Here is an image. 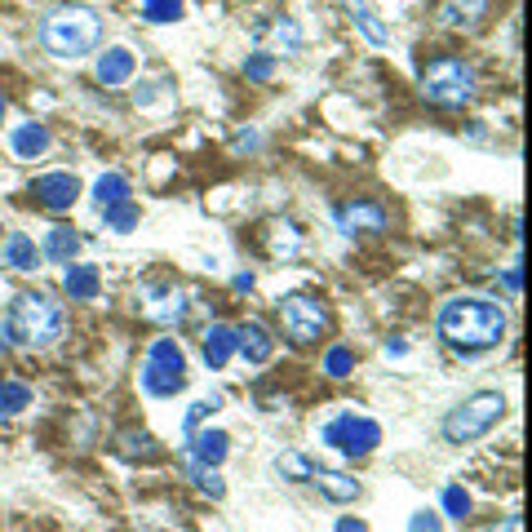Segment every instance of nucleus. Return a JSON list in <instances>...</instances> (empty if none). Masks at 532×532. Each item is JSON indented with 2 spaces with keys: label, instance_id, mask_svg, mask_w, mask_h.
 I'll list each match as a JSON object with an SVG mask.
<instances>
[{
  "label": "nucleus",
  "instance_id": "obj_1",
  "mask_svg": "<svg viewBox=\"0 0 532 532\" xmlns=\"http://www.w3.org/2000/svg\"><path fill=\"white\" fill-rule=\"evenodd\" d=\"M439 337H444L453 351L462 355H479L493 351V346L506 337V311L488 298H448L439 306Z\"/></svg>",
  "mask_w": 532,
  "mask_h": 532
},
{
  "label": "nucleus",
  "instance_id": "obj_6",
  "mask_svg": "<svg viewBox=\"0 0 532 532\" xmlns=\"http://www.w3.org/2000/svg\"><path fill=\"white\" fill-rule=\"evenodd\" d=\"M501 413H506V399H501L497 391L470 395L444 417V439H448V444H470V439L493 431V426L501 422Z\"/></svg>",
  "mask_w": 532,
  "mask_h": 532
},
{
  "label": "nucleus",
  "instance_id": "obj_28",
  "mask_svg": "<svg viewBox=\"0 0 532 532\" xmlns=\"http://www.w3.org/2000/svg\"><path fill=\"white\" fill-rule=\"evenodd\" d=\"M138 9L147 23H178L187 14V0H138Z\"/></svg>",
  "mask_w": 532,
  "mask_h": 532
},
{
  "label": "nucleus",
  "instance_id": "obj_42",
  "mask_svg": "<svg viewBox=\"0 0 532 532\" xmlns=\"http://www.w3.org/2000/svg\"><path fill=\"white\" fill-rule=\"evenodd\" d=\"M0 120H5V94H0Z\"/></svg>",
  "mask_w": 532,
  "mask_h": 532
},
{
  "label": "nucleus",
  "instance_id": "obj_14",
  "mask_svg": "<svg viewBox=\"0 0 532 532\" xmlns=\"http://www.w3.org/2000/svg\"><path fill=\"white\" fill-rule=\"evenodd\" d=\"M235 351H240L249 364H266V360H271V351H275V342H271V333H266L258 320H244L240 329H235Z\"/></svg>",
  "mask_w": 532,
  "mask_h": 532
},
{
  "label": "nucleus",
  "instance_id": "obj_24",
  "mask_svg": "<svg viewBox=\"0 0 532 532\" xmlns=\"http://www.w3.org/2000/svg\"><path fill=\"white\" fill-rule=\"evenodd\" d=\"M120 200H129V178L125 173H102V178L94 182V204L98 209H107V204H120Z\"/></svg>",
  "mask_w": 532,
  "mask_h": 532
},
{
  "label": "nucleus",
  "instance_id": "obj_7",
  "mask_svg": "<svg viewBox=\"0 0 532 532\" xmlns=\"http://www.w3.org/2000/svg\"><path fill=\"white\" fill-rule=\"evenodd\" d=\"M280 329L293 346H311L329 333V306L315 293H289L280 298Z\"/></svg>",
  "mask_w": 532,
  "mask_h": 532
},
{
  "label": "nucleus",
  "instance_id": "obj_36",
  "mask_svg": "<svg viewBox=\"0 0 532 532\" xmlns=\"http://www.w3.org/2000/svg\"><path fill=\"white\" fill-rule=\"evenodd\" d=\"M408 532H439V515H431V510H417V515L408 519Z\"/></svg>",
  "mask_w": 532,
  "mask_h": 532
},
{
  "label": "nucleus",
  "instance_id": "obj_22",
  "mask_svg": "<svg viewBox=\"0 0 532 532\" xmlns=\"http://www.w3.org/2000/svg\"><path fill=\"white\" fill-rule=\"evenodd\" d=\"M76 253H80V235L76 231H71V227H49L45 244H40V258L67 266V262H76Z\"/></svg>",
  "mask_w": 532,
  "mask_h": 532
},
{
  "label": "nucleus",
  "instance_id": "obj_29",
  "mask_svg": "<svg viewBox=\"0 0 532 532\" xmlns=\"http://www.w3.org/2000/svg\"><path fill=\"white\" fill-rule=\"evenodd\" d=\"M346 5H351V14H355V27H360V32L373 40V45H386V40H391V32L377 23V14L364 5V0H346Z\"/></svg>",
  "mask_w": 532,
  "mask_h": 532
},
{
  "label": "nucleus",
  "instance_id": "obj_31",
  "mask_svg": "<svg viewBox=\"0 0 532 532\" xmlns=\"http://www.w3.org/2000/svg\"><path fill=\"white\" fill-rule=\"evenodd\" d=\"M439 506H444V515L453 519V524H466V519H470V493H466V488H457V484L444 488Z\"/></svg>",
  "mask_w": 532,
  "mask_h": 532
},
{
  "label": "nucleus",
  "instance_id": "obj_2",
  "mask_svg": "<svg viewBox=\"0 0 532 532\" xmlns=\"http://www.w3.org/2000/svg\"><path fill=\"white\" fill-rule=\"evenodd\" d=\"M102 40V18L89 5H58L40 23V45L54 58H85L94 54Z\"/></svg>",
  "mask_w": 532,
  "mask_h": 532
},
{
  "label": "nucleus",
  "instance_id": "obj_32",
  "mask_svg": "<svg viewBox=\"0 0 532 532\" xmlns=\"http://www.w3.org/2000/svg\"><path fill=\"white\" fill-rule=\"evenodd\" d=\"M218 408H222V395H204V399H196V404L187 408V417H182V431H187V435H196L204 417H213Z\"/></svg>",
  "mask_w": 532,
  "mask_h": 532
},
{
  "label": "nucleus",
  "instance_id": "obj_38",
  "mask_svg": "<svg viewBox=\"0 0 532 532\" xmlns=\"http://www.w3.org/2000/svg\"><path fill=\"white\" fill-rule=\"evenodd\" d=\"M337 532H368V524H364V519H351V515H346V519H337Z\"/></svg>",
  "mask_w": 532,
  "mask_h": 532
},
{
  "label": "nucleus",
  "instance_id": "obj_26",
  "mask_svg": "<svg viewBox=\"0 0 532 532\" xmlns=\"http://www.w3.org/2000/svg\"><path fill=\"white\" fill-rule=\"evenodd\" d=\"M98 213H102V222H107V231H120V235H129L142 222V213H138V204H133V200L107 204V209H98Z\"/></svg>",
  "mask_w": 532,
  "mask_h": 532
},
{
  "label": "nucleus",
  "instance_id": "obj_41",
  "mask_svg": "<svg viewBox=\"0 0 532 532\" xmlns=\"http://www.w3.org/2000/svg\"><path fill=\"white\" fill-rule=\"evenodd\" d=\"M506 289H510V293H519V271H515V266L506 271Z\"/></svg>",
  "mask_w": 532,
  "mask_h": 532
},
{
  "label": "nucleus",
  "instance_id": "obj_15",
  "mask_svg": "<svg viewBox=\"0 0 532 532\" xmlns=\"http://www.w3.org/2000/svg\"><path fill=\"white\" fill-rule=\"evenodd\" d=\"M63 289H67V298H71V302H94V298H98V289H102L98 266H89V262H67Z\"/></svg>",
  "mask_w": 532,
  "mask_h": 532
},
{
  "label": "nucleus",
  "instance_id": "obj_5",
  "mask_svg": "<svg viewBox=\"0 0 532 532\" xmlns=\"http://www.w3.org/2000/svg\"><path fill=\"white\" fill-rule=\"evenodd\" d=\"M142 391L156 395V399H169L187 386V355L173 337H156L147 346V360H142Z\"/></svg>",
  "mask_w": 532,
  "mask_h": 532
},
{
  "label": "nucleus",
  "instance_id": "obj_8",
  "mask_svg": "<svg viewBox=\"0 0 532 532\" xmlns=\"http://www.w3.org/2000/svg\"><path fill=\"white\" fill-rule=\"evenodd\" d=\"M320 439L329 448H337L342 457H368L377 444H382V426L373 422V417H360V413H337L329 426L320 431Z\"/></svg>",
  "mask_w": 532,
  "mask_h": 532
},
{
  "label": "nucleus",
  "instance_id": "obj_25",
  "mask_svg": "<svg viewBox=\"0 0 532 532\" xmlns=\"http://www.w3.org/2000/svg\"><path fill=\"white\" fill-rule=\"evenodd\" d=\"M23 408H32V386H23V382H0V422L18 417Z\"/></svg>",
  "mask_w": 532,
  "mask_h": 532
},
{
  "label": "nucleus",
  "instance_id": "obj_3",
  "mask_svg": "<svg viewBox=\"0 0 532 532\" xmlns=\"http://www.w3.org/2000/svg\"><path fill=\"white\" fill-rule=\"evenodd\" d=\"M63 306H58L49 293H18L14 306H9L5 333L14 346H27V351H45L63 337Z\"/></svg>",
  "mask_w": 532,
  "mask_h": 532
},
{
  "label": "nucleus",
  "instance_id": "obj_40",
  "mask_svg": "<svg viewBox=\"0 0 532 532\" xmlns=\"http://www.w3.org/2000/svg\"><path fill=\"white\" fill-rule=\"evenodd\" d=\"M408 351V342L404 337H395V342H386V355H404Z\"/></svg>",
  "mask_w": 532,
  "mask_h": 532
},
{
  "label": "nucleus",
  "instance_id": "obj_30",
  "mask_svg": "<svg viewBox=\"0 0 532 532\" xmlns=\"http://www.w3.org/2000/svg\"><path fill=\"white\" fill-rule=\"evenodd\" d=\"M120 453H125V457H147V462H156L160 448H156V439H151L147 431H125V435H120Z\"/></svg>",
  "mask_w": 532,
  "mask_h": 532
},
{
  "label": "nucleus",
  "instance_id": "obj_27",
  "mask_svg": "<svg viewBox=\"0 0 532 532\" xmlns=\"http://www.w3.org/2000/svg\"><path fill=\"white\" fill-rule=\"evenodd\" d=\"M275 470H280L289 484H311V475H315V462L306 453H280L275 457Z\"/></svg>",
  "mask_w": 532,
  "mask_h": 532
},
{
  "label": "nucleus",
  "instance_id": "obj_34",
  "mask_svg": "<svg viewBox=\"0 0 532 532\" xmlns=\"http://www.w3.org/2000/svg\"><path fill=\"white\" fill-rule=\"evenodd\" d=\"M191 479H196V488H200V493H209V497H222V493H227V484H222V475H218V470L191 466Z\"/></svg>",
  "mask_w": 532,
  "mask_h": 532
},
{
  "label": "nucleus",
  "instance_id": "obj_39",
  "mask_svg": "<svg viewBox=\"0 0 532 532\" xmlns=\"http://www.w3.org/2000/svg\"><path fill=\"white\" fill-rule=\"evenodd\" d=\"M231 284H235V293H249V289H253V275H249V271H240Z\"/></svg>",
  "mask_w": 532,
  "mask_h": 532
},
{
  "label": "nucleus",
  "instance_id": "obj_4",
  "mask_svg": "<svg viewBox=\"0 0 532 532\" xmlns=\"http://www.w3.org/2000/svg\"><path fill=\"white\" fill-rule=\"evenodd\" d=\"M422 98L435 102L444 111H457L475 98V71H470L466 58L457 54H439L422 67Z\"/></svg>",
  "mask_w": 532,
  "mask_h": 532
},
{
  "label": "nucleus",
  "instance_id": "obj_21",
  "mask_svg": "<svg viewBox=\"0 0 532 532\" xmlns=\"http://www.w3.org/2000/svg\"><path fill=\"white\" fill-rule=\"evenodd\" d=\"M200 355H204V364H209V368H227V360L235 355V329H231V324H213V329L204 333Z\"/></svg>",
  "mask_w": 532,
  "mask_h": 532
},
{
  "label": "nucleus",
  "instance_id": "obj_37",
  "mask_svg": "<svg viewBox=\"0 0 532 532\" xmlns=\"http://www.w3.org/2000/svg\"><path fill=\"white\" fill-rule=\"evenodd\" d=\"M133 102H138V107H151V102H156V85H138L133 89Z\"/></svg>",
  "mask_w": 532,
  "mask_h": 532
},
{
  "label": "nucleus",
  "instance_id": "obj_33",
  "mask_svg": "<svg viewBox=\"0 0 532 532\" xmlns=\"http://www.w3.org/2000/svg\"><path fill=\"white\" fill-rule=\"evenodd\" d=\"M324 373H329V377H351L355 373V351H351V346H329V355H324Z\"/></svg>",
  "mask_w": 532,
  "mask_h": 532
},
{
  "label": "nucleus",
  "instance_id": "obj_11",
  "mask_svg": "<svg viewBox=\"0 0 532 532\" xmlns=\"http://www.w3.org/2000/svg\"><path fill=\"white\" fill-rule=\"evenodd\" d=\"M337 227L346 235H377L386 227V209L377 200H346L337 204Z\"/></svg>",
  "mask_w": 532,
  "mask_h": 532
},
{
  "label": "nucleus",
  "instance_id": "obj_13",
  "mask_svg": "<svg viewBox=\"0 0 532 532\" xmlns=\"http://www.w3.org/2000/svg\"><path fill=\"white\" fill-rule=\"evenodd\" d=\"M262 249L271 253L275 262H289V258H298L302 253V231L293 227V222H266V231H262Z\"/></svg>",
  "mask_w": 532,
  "mask_h": 532
},
{
  "label": "nucleus",
  "instance_id": "obj_10",
  "mask_svg": "<svg viewBox=\"0 0 532 532\" xmlns=\"http://www.w3.org/2000/svg\"><path fill=\"white\" fill-rule=\"evenodd\" d=\"M32 196L40 209H49V213H67L71 204L80 200V182H76V173H67V169H58V173H40V178L32 182Z\"/></svg>",
  "mask_w": 532,
  "mask_h": 532
},
{
  "label": "nucleus",
  "instance_id": "obj_20",
  "mask_svg": "<svg viewBox=\"0 0 532 532\" xmlns=\"http://www.w3.org/2000/svg\"><path fill=\"white\" fill-rule=\"evenodd\" d=\"M133 76V49H125V45H111L107 54L98 58V80L107 89H116V85H125V80Z\"/></svg>",
  "mask_w": 532,
  "mask_h": 532
},
{
  "label": "nucleus",
  "instance_id": "obj_17",
  "mask_svg": "<svg viewBox=\"0 0 532 532\" xmlns=\"http://www.w3.org/2000/svg\"><path fill=\"white\" fill-rule=\"evenodd\" d=\"M311 484L320 488V493L329 497L333 506H346V501H355V497H360V479L342 475V470H315V475H311Z\"/></svg>",
  "mask_w": 532,
  "mask_h": 532
},
{
  "label": "nucleus",
  "instance_id": "obj_18",
  "mask_svg": "<svg viewBox=\"0 0 532 532\" xmlns=\"http://www.w3.org/2000/svg\"><path fill=\"white\" fill-rule=\"evenodd\" d=\"M253 36H258V40L271 36L280 54H298V49H302V27L293 23V18H266V23L253 27Z\"/></svg>",
  "mask_w": 532,
  "mask_h": 532
},
{
  "label": "nucleus",
  "instance_id": "obj_9",
  "mask_svg": "<svg viewBox=\"0 0 532 532\" xmlns=\"http://www.w3.org/2000/svg\"><path fill=\"white\" fill-rule=\"evenodd\" d=\"M138 311L156 324H182L191 311V302H187V289H182V284L147 280V284H138Z\"/></svg>",
  "mask_w": 532,
  "mask_h": 532
},
{
  "label": "nucleus",
  "instance_id": "obj_23",
  "mask_svg": "<svg viewBox=\"0 0 532 532\" xmlns=\"http://www.w3.org/2000/svg\"><path fill=\"white\" fill-rule=\"evenodd\" d=\"M36 262H40V249H36L32 235H23V231L9 235L5 240V266H14V271H36Z\"/></svg>",
  "mask_w": 532,
  "mask_h": 532
},
{
  "label": "nucleus",
  "instance_id": "obj_35",
  "mask_svg": "<svg viewBox=\"0 0 532 532\" xmlns=\"http://www.w3.org/2000/svg\"><path fill=\"white\" fill-rule=\"evenodd\" d=\"M244 76H249V80H271L275 76V54H249V58H244Z\"/></svg>",
  "mask_w": 532,
  "mask_h": 532
},
{
  "label": "nucleus",
  "instance_id": "obj_19",
  "mask_svg": "<svg viewBox=\"0 0 532 532\" xmlns=\"http://www.w3.org/2000/svg\"><path fill=\"white\" fill-rule=\"evenodd\" d=\"M9 147H14L18 160H36L49 151V129L36 125V120H27V125H18L14 133H9Z\"/></svg>",
  "mask_w": 532,
  "mask_h": 532
},
{
  "label": "nucleus",
  "instance_id": "obj_16",
  "mask_svg": "<svg viewBox=\"0 0 532 532\" xmlns=\"http://www.w3.org/2000/svg\"><path fill=\"white\" fill-rule=\"evenodd\" d=\"M493 9V0H439V23L448 27H479Z\"/></svg>",
  "mask_w": 532,
  "mask_h": 532
},
{
  "label": "nucleus",
  "instance_id": "obj_12",
  "mask_svg": "<svg viewBox=\"0 0 532 532\" xmlns=\"http://www.w3.org/2000/svg\"><path fill=\"white\" fill-rule=\"evenodd\" d=\"M231 453V435L227 431H196L191 435V466L204 470H218Z\"/></svg>",
  "mask_w": 532,
  "mask_h": 532
}]
</instances>
